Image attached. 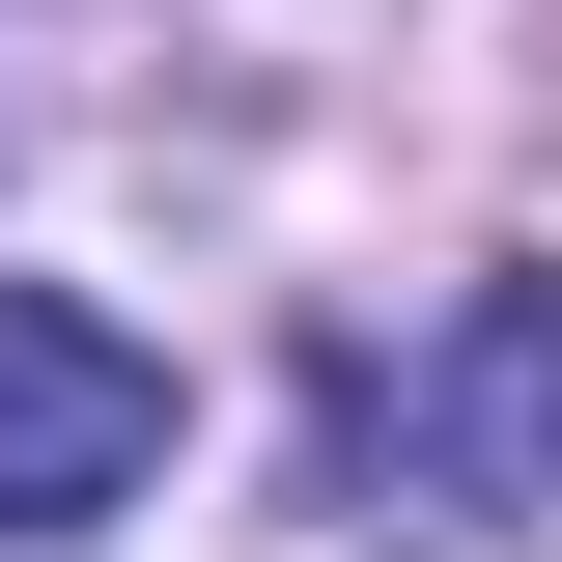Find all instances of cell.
Masks as SVG:
<instances>
[{
  "label": "cell",
  "instance_id": "1",
  "mask_svg": "<svg viewBox=\"0 0 562 562\" xmlns=\"http://www.w3.org/2000/svg\"><path fill=\"white\" fill-rule=\"evenodd\" d=\"M140 479H169V366L85 281H0V535H113Z\"/></svg>",
  "mask_w": 562,
  "mask_h": 562
},
{
  "label": "cell",
  "instance_id": "2",
  "mask_svg": "<svg viewBox=\"0 0 562 562\" xmlns=\"http://www.w3.org/2000/svg\"><path fill=\"white\" fill-rule=\"evenodd\" d=\"M394 450L450 506H562V254H506V281H450V338H422V394H394Z\"/></svg>",
  "mask_w": 562,
  "mask_h": 562
}]
</instances>
